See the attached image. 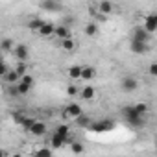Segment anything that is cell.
Returning <instances> with one entry per match:
<instances>
[{"mask_svg": "<svg viewBox=\"0 0 157 157\" xmlns=\"http://www.w3.org/2000/svg\"><path fill=\"white\" fill-rule=\"evenodd\" d=\"M122 113H124V117H126L128 124H129V126H133V128H140V126H144V122H146V118H144L142 115H139V113L133 109V105L124 107V109H122Z\"/></svg>", "mask_w": 157, "mask_h": 157, "instance_id": "obj_1", "label": "cell"}, {"mask_svg": "<svg viewBox=\"0 0 157 157\" xmlns=\"http://www.w3.org/2000/svg\"><path fill=\"white\" fill-rule=\"evenodd\" d=\"M115 128V122L105 118V120H100V122H91L89 129L91 131H96V133H105V131H111Z\"/></svg>", "mask_w": 157, "mask_h": 157, "instance_id": "obj_2", "label": "cell"}, {"mask_svg": "<svg viewBox=\"0 0 157 157\" xmlns=\"http://www.w3.org/2000/svg\"><path fill=\"white\" fill-rule=\"evenodd\" d=\"M151 33L144 28V26H137L131 33V41H142V43H150Z\"/></svg>", "mask_w": 157, "mask_h": 157, "instance_id": "obj_3", "label": "cell"}, {"mask_svg": "<svg viewBox=\"0 0 157 157\" xmlns=\"http://www.w3.org/2000/svg\"><path fill=\"white\" fill-rule=\"evenodd\" d=\"M82 113H83V109H82V105H80V104L70 102V104L65 107V111H63V117H65V118H76V117H80Z\"/></svg>", "mask_w": 157, "mask_h": 157, "instance_id": "obj_4", "label": "cell"}, {"mask_svg": "<svg viewBox=\"0 0 157 157\" xmlns=\"http://www.w3.org/2000/svg\"><path fill=\"white\" fill-rule=\"evenodd\" d=\"M28 131H30L33 137H43V135H46V131H48V126H46V122H43V120H35Z\"/></svg>", "mask_w": 157, "mask_h": 157, "instance_id": "obj_5", "label": "cell"}, {"mask_svg": "<svg viewBox=\"0 0 157 157\" xmlns=\"http://www.w3.org/2000/svg\"><path fill=\"white\" fill-rule=\"evenodd\" d=\"M129 50L133 54H148L150 52V44L148 43H142V41H129Z\"/></svg>", "mask_w": 157, "mask_h": 157, "instance_id": "obj_6", "label": "cell"}, {"mask_svg": "<svg viewBox=\"0 0 157 157\" xmlns=\"http://www.w3.org/2000/svg\"><path fill=\"white\" fill-rule=\"evenodd\" d=\"M19 61H26L28 57H30V48L26 46V44H15V48H13V52H11Z\"/></svg>", "mask_w": 157, "mask_h": 157, "instance_id": "obj_7", "label": "cell"}, {"mask_svg": "<svg viewBox=\"0 0 157 157\" xmlns=\"http://www.w3.org/2000/svg\"><path fill=\"white\" fill-rule=\"evenodd\" d=\"M54 30H56V24L44 21V22L41 24V28L37 30V33H39L41 37H44V39H50V37H54Z\"/></svg>", "mask_w": 157, "mask_h": 157, "instance_id": "obj_8", "label": "cell"}, {"mask_svg": "<svg viewBox=\"0 0 157 157\" xmlns=\"http://www.w3.org/2000/svg\"><path fill=\"white\" fill-rule=\"evenodd\" d=\"M39 8L44 11H59L61 10V2L59 0H41Z\"/></svg>", "mask_w": 157, "mask_h": 157, "instance_id": "obj_9", "label": "cell"}, {"mask_svg": "<svg viewBox=\"0 0 157 157\" xmlns=\"http://www.w3.org/2000/svg\"><path fill=\"white\" fill-rule=\"evenodd\" d=\"M113 11H115V4L111 2V0H100V2H98V13L109 17Z\"/></svg>", "mask_w": 157, "mask_h": 157, "instance_id": "obj_10", "label": "cell"}, {"mask_svg": "<svg viewBox=\"0 0 157 157\" xmlns=\"http://www.w3.org/2000/svg\"><path fill=\"white\" fill-rule=\"evenodd\" d=\"M96 78V68L91 67V65H83L82 67V74H80V80H85V82H91Z\"/></svg>", "mask_w": 157, "mask_h": 157, "instance_id": "obj_11", "label": "cell"}, {"mask_svg": "<svg viewBox=\"0 0 157 157\" xmlns=\"http://www.w3.org/2000/svg\"><path fill=\"white\" fill-rule=\"evenodd\" d=\"M120 87H122V91H124V93H133V91H137L139 82L135 80V78H124L122 83H120Z\"/></svg>", "mask_w": 157, "mask_h": 157, "instance_id": "obj_12", "label": "cell"}, {"mask_svg": "<svg viewBox=\"0 0 157 157\" xmlns=\"http://www.w3.org/2000/svg\"><path fill=\"white\" fill-rule=\"evenodd\" d=\"M54 37L61 41V39L72 37V32H70V28H68L67 24H59V26H56V30H54Z\"/></svg>", "mask_w": 157, "mask_h": 157, "instance_id": "obj_13", "label": "cell"}, {"mask_svg": "<svg viewBox=\"0 0 157 157\" xmlns=\"http://www.w3.org/2000/svg\"><path fill=\"white\" fill-rule=\"evenodd\" d=\"M78 94H80L85 102H91V100H94V96H96V89H94V87H91V85H85L83 89L78 91Z\"/></svg>", "mask_w": 157, "mask_h": 157, "instance_id": "obj_14", "label": "cell"}, {"mask_svg": "<svg viewBox=\"0 0 157 157\" xmlns=\"http://www.w3.org/2000/svg\"><path fill=\"white\" fill-rule=\"evenodd\" d=\"M142 26H144L150 33H153V32L157 30V15H155V13H150V15L144 19V24H142Z\"/></svg>", "mask_w": 157, "mask_h": 157, "instance_id": "obj_15", "label": "cell"}, {"mask_svg": "<svg viewBox=\"0 0 157 157\" xmlns=\"http://www.w3.org/2000/svg\"><path fill=\"white\" fill-rule=\"evenodd\" d=\"M54 133H57V135L65 137V139L68 140V144L72 142V135H70V126H67V124H59V126H56V131H54Z\"/></svg>", "mask_w": 157, "mask_h": 157, "instance_id": "obj_16", "label": "cell"}, {"mask_svg": "<svg viewBox=\"0 0 157 157\" xmlns=\"http://www.w3.org/2000/svg\"><path fill=\"white\" fill-rule=\"evenodd\" d=\"M63 144H68V140H67L65 137H61V135H57V133H54V135L50 137V146H52L54 150L63 148Z\"/></svg>", "mask_w": 157, "mask_h": 157, "instance_id": "obj_17", "label": "cell"}, {"mask_svg": "<svg viewBox=\"0 0 157 157\" xmlns=\"http://www.w3.org/2000/svg\"><path fill=\"white\" fill-rule=\"evenodd\" d=\"M80 74H82V65H70V67L67 68V76L70 78L72 82L80 80Z\"/></svg>", "mask_w": 157, "mask_h": 157, "instance_id": "obj_18", "label": "cell"}, {"mask_svg": "<svg viewBox=\"0 0 157 157\" xmlns=\"http://www.w3.org/2000/svg\"><path fill=\"white\" fill-rule=\"evenodd\" d=\"M13 48H15V41H13V39H10V37H4L2 41H0V50H2V52H6V54H11V52H13Z\"/></svg>", "mask_w": 157, "mask_h": 157, "instance_id": "obj_19", "label": "cell"}, {"mask_svg": "<svg viewBox=\"0 0 157 157\" xmlns=\"http://www.w3.org/2000/svg\"><path fill=\"white\" fill-rule=\"evenodd\" d=\"M2 78H4V82H6V83H17L21 76H19V74H17L13 68H11V70L8 68V70L4 72V76H2Z\"/></svg>", "mask_w": 157, "mask_h": 157, "instance_id": "obj_20", "label": "cell"}, {"mask_svg": "<svg viewBox=\"0 0 157 157\" xmlns=\"http://www.w3.org/2000/svg\"><path fill=\"white\" fill-rule=\"evenodd\" d=\"M59 43H61V48H63L65 52H72V50L76 48V41H74L72 37H67V39H61Z\"/></svg>", "mask_w": 157, "mask_h": 157, "instance_id": "obj_21", "label": "cell"}, {"mask_svg": "<svg viewBox=\"0 0 157 157\" xmlns=\"http://www.w3.org/2000/svg\"><path fill=\"white\" fill-rule=\"evenodd\" d=\"M98 32H100V28H98L96 22L85 24V35H87V37H94V35H98Z\"/></svg>", "mask_w": 157, "mask_h": 157, "instance_id": "obj_22", "label": "cell"}, {"mask_svg": "<svg viewBox=\"0 0 157 157\" xmlns=\"http://www.w3.org/2000/svg\"><path fill=\"white\" fill-rule=\"evenodd\" d=\"M19 82H21V83H24L26 87H30V89H32V87H33V83H35V78H33L32 74H28V72H26L24 76H21V78H19Z\"/></svg>", "mask_w": 157, "mask_h": 157, "instance_id": "obj_23", "label": "cell"}, {"mask_svg": "<svg viewBox=\"0 0 157 157\" xmlns=\"http://www.w3.org/2000/svg\"><path fill=\"white\" fill-rule=\"evenodd\" d=\"M44 21L43 19H30L28 22H26V26H28V30H32V32H37L39 28H41V24H43Z\"/></svg>", "mask_w": 157, "mask_h": 157, "instance_id": "obj_24", "label": "cell"}, {"mask_svg": "<svg viewBox=\"0 0 157 157\" xmlns=\"http://www.w3.org/2000/svg\"><path fill=\"white\" fill-rule=\"evenodd\" d=\"M133 109H135L139 115H142V117H146V115H148V111H150V107H148V104H146V102H139V104H135V105H133Z\"/></svg>", "mask_w": 157, "mask_h": 157, "instance_id": "obj_25", "label": "cell"}, {"mask_svg": "<svg viewBox=\"0 0 157 157\" xmlns=\"http://www.w3.org/2000/svg\"><path fill=\"white\" fill-rule=\"evenodd\" d=\"M74 120L78 122V126H82V128H89V126H91V118H89V117H85L83 113H82L80 117H76Z\"/></svg>", "mask_w": 157, "mask_h": 157, "instance_id": "obj_26", "label": "cell"}, {"mask_svg": "<svg viewBox=\"0 0 157 157\" xmlns=\"http://www.w3.org/2000/svg\"><path fill=\"white\" fill-rule=\"evenodd\" d=\"M70 151L76 153V155H78V153H83V151H85V146H83L82 142H74V140H72V142H70Z\"/></svg>", "mask_w": 157, "mask_h": 157, "instance_id": "obj_27", "label": "cell"}, {"mask_svg": "<svg viewBox=\"0 0 157 157\" xmlns=\"http://www.w3.org/2000/svg\"><path fill=\"white\" fill-rule=\"evenodd\" d=\"M13 70H15L19 76H24V74L28 72V65H26V61H19V65H17Z\"/></svg>", "mask_w": 157, "mask_h": 157, "instance_id": "obj_28", "label": "cell"}, {"mask_svg": "<svg viewBox=\"0 0 157 157\" xmlns=\"http://www.w3.org/2000/svg\"><path fill=\"white\" fill-rule=\"evenodd\" d=\"M8 96H10V98H17V96H21L19 91H17V83H8Z\"/></svg>", "mask_w": 157, "mask_h": 157, "instance_id": "obj_29", "label": "cell"}, {"mask_svg": "<svg viewBox=\"0 0 157 157\" xmlns=\"http://www.w3.org/2000/svg\"><path fill=\"white\" fill-rule=\"evenodd\" d=\"M33 122H35V118H32V117H24V118H22V122H21V126H22V129H26V131H28V129L32 128V124H33Z\"/></svg>", "mask_w": 157, "mask_h": 157, "instance_id": "obj_30", "label": "cell"}, {"mask_svg": "<svg viewBox=\"0 0 157 157\" xmlns=\"http://www.w3.org/2000/svg\"><path fill=\"white\" fill-rule=\"evenodd\" d=\"M35 153H37V155H52V153H54V148H39Z\"/></svg>", "mask_w": 157, "mask_h": 157, "instance_id": "obj_31", "label": "cell"}, {"mask_svg": "<svg viewBox=\"0 0 157 157\" xmlns=\"http://www.w3.org/2000/svg\"><path fill=\"white\" fill-rule=\"evenodd\" d=\"M67 94H68V96H76V94H78V87H76L74 83H70V85L67 87Z\"/></svg>", "mask_w": 157, "mask_h": 157, "instance_id": "obj_32", "label": "cell"}, {"mask_svg": "<svg viewBox=\"0 0 157 157\" xmlns=\"http://www.w3.org/2000/svg\"><path fill=\"white\" fill-rule=\"evenodd\" d=\"M24 117H26V115H24L22 111H15V117H13V118H15V122H17V124H21Z\"/></svg>", "mask_w": 157, "mask_h": 157, "instance_id": "obj_33", "label": "cell"}, {"mask_svg": "<svg viewBox=\"0 0 157 157\" xmlns=\"http://www.w3.org/2000/svg\"><path fill=\"white\" fill-rule=\"evenodd\" d=\"M148 72H150L151 76H157V63H151V65H150V70H148Z\"/></svg>", "mask_w": 157, "mask_h": 157, "instance_id": "obj_34", "label": "cell"}, {"mask_svg": "<svg viewBox=\"0 0 157 157\" xmlns=\"http://www.w3.org/2000/svg\"><path fill=\"white\" fill-rule=\"evenodd\" d=\"M6 70H8V67H6V63H4L2 59H0V78H2V76H4V72H6Z\"/></svg>", "mask_w": 157, "mask_h": 157, "instance_id": "obj_35", "label": "cell"}, {"mask_svg": "<svg viewBox=\"0 0 157 157\" xmlns=\"http://www.w3.org/2000/svg\"><path fill=\"white\" fill-rule=\"evenodd\" d=\"M0 155H6V151H0Z\"/></svg>", "mask_w": 157, "mask_h": 157, "instance_id": "obj_36", "label": "cell"}]
</instances>
